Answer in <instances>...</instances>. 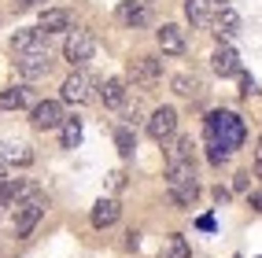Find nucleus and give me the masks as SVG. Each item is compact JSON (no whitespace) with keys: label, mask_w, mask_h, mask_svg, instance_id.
<instances>
[{"label":"nucleus","mask_w":262,"mask_h":258,"mask_svg":"<svg viewBox=\"0 0 262 258\" xmlns=\"http://www.w3.org/2000/svg\"><path fill=\"white\" fill-rule=\"evenodd\" d=\"M207 136H211V144L233 151L244 144V136H248V129H244V118L233 114V111H214L207 114Z\"/></svg>","instance_id":"f257e3e1"},{"label":"nucleus","mask_w":262,"mask_h":258,"mask_svg":"<svg viewBox=\"0 0 262 258\" xmlns=\"http://www.w3.org/2000/svg\"><path fill=\"white\" fill-rule=\"evenodd\" d=\"M11 206H15V214H11V221H15V236H30L33 225H37V221L45 218L48 199H45L41 192H26L23 199H15Z\"/></svg>","instance_id":"f03ea898"},{"label":"nucleus","mask_w":262,"mask_h":258,"mask_svg":"<svg viewBox=\"0 0 262 258\" xmlns=\"http://www.w3.org/2000/svg\"><path fill=\"white\" fill-rule=\"evenodd\" d=\"M93 52H96V37L89 30H71V37H67L63 44V56L71 66H81V63H89L93 59Z\"/></svg>","instance_id":"7ed1b4c3"},{"label":"nucleus","mask_w":262,"mask_h":258,"mask_svg":"<svg viewBox=\"0 0 262 258\" xmlns=\"http://www.w3.org/2000/svg\"><path fill=\"white\" fill-rule=\"evenodd\" d=\"M159 78H163V63H159V59H151V56H137V59H129V81H133V85L151 89Z\"/></svg>","instance_id":"20e7f679"},{"label":"nucleus","mask_w":262,"mask_h":258,"mask_svg":"<svg viewBox=\"0 0 262 258\" xmlns=\"http://www.w3.org/2000/svg\"><path fill=\"white\" fill-rule=\"evenodd\" d=\"M48 37H52V33H45L37 26H33V30H19L11 37V48L19 52V56H37V52H48Z\"/></svg>","instance_id":"39448f33"},{"label":"nucleus","mask_w":262,"mask_h":258,"mask_svg":"<svg viewBox=\"0 0 262 258\" xmlns=\"http://www.w3.org/2000/svg\"><path fill=\"white\" fill-rule=\"evenodd\" d=\"M173 133H178V111H173V107H159L148 118V136H151V140L163 144V140H170Z\"/></svg>","instance_id":"423d86ee"},{"label":"nucleus","mask_w":262,"mask_h":258,"mask_svg":"<svg viewBox=\"0 0 262 258\" xmlns=\"http://www.w3.org/2000/svg\"><path fill=\"white\" fill-rule=\"evenodd\" d=\"M89 89H93V81H89V74H81V71H74L71 78L63 81V100H67V103H85V100L93 96Z\"/></svg>","instance_id":"0eeeda50"},{"label":"nucleus","mask_w":262,"mask_h":258,"mask_svg":"<svg viewBox=\"0 0 262 258\" xmlns=\"http://www.w3.org/2000/svg\"><path fill=\"white\" fill-rule=\"evenodd\" d=\"M59 122H63V107L56 100H45V103L33 107V126H37V129H56Z\"/></svg>","instance_id":"6e6552de"},{"label":"nucleus","mask_w":262,"mask_h":258,"mask_svg":"<svg viewBox=\"0 0 262 258\" xmlns=\"http://www.w3.org/2000/svg\"><path fill=\"white\" fill-rule=\"evenodd\" d=\"M48 71H52L48 52H37V56H23V59H19V74H23V78H30V81L48 78Z\"/></svg>","instance_id":"1a4fd4ad"},{"label":"nucleus","mask_w":262,"mask_h":258,"mask_svg":"<svg viewBox=\"0 0 262 258\" xmlns=\"http://www.w3.org/2000/svg\"><path fill=\"white\" fill-rule=\"evenodd\" d=\"M159 48L166 52V56H181L185 52V33H181V26H173V22H166V26H159Z\"/></svg>","instance_id":"9d476101"},{"label":"nucleus","mask_w":262,"mask_h":258,"mask_svg":"<svg viewBox=\"0 0 262 258\" xmlns=\"http://www.w3.org/2000/svg\"><path fill=\"white\" fill-rule=\"evenodd\" d=\"M211 66H214V74H218V78H233V74H240V56H236L233 48H222V44H218Z\"/></svg>","instance_id":"9b49d317"},{"label":"nucleus","mask_w":262,"mask_h":258,"mask_svg":"<svg viewBox=\"0 0 262 258\" xmlns=\"http://www.w3.org/2000/svg\"><path fill=\"white\" fill-rule=\"evenodd\" d=\"M118 19L126 22V26H144L148 22V4L144 0H126V4H118Z\"/></svg>","instance_id":"f8f14e48"},{"label":"nucleus","mask_w":262,"mask_h":258,"mask_svg":"<svg viewBox=\"0 0 262 258\" xmlns=\"http://www.w3.org/2000/svg\"><path fill=\"white\" fill-rule=\"evenodd\" d=\"M37 30H45V33L71 30V11H63V8H48V11H41V22H37Z\"/></svg>","instance_id":"ddd939ff"},{"label":"nucleus","mask_w":262,"mask_h":258,"mask_svg":"<svg viewBox=\"0 0 262 258\" xmlns=\"http://www.w3.org/2000/svg\"><path fill=\"white\" fill-rule=\"evenodd\" d=\"M26 192H33V184L23 181V177H4V181H0V203H15V199H23Z\"/></svg>","instance_id":"4468645a"},{"label":"nucleus","mask_w":262,"mask_h":258,"mask_svg":"<svg viewBox=\"0 0 262 258\" xmlns=\"http://www.w3.org/2000/svg\"><path fill=\"white\" fill-rule=\"evenodd\" d=\"M115 221H118V203L115 199H100L93 206V225L96 229H107V225H115Z\"/></svg>","instance_id":"2eb2a0df"},{"label":"nucleus","mask_w":262,"mask_h":258,"mask_svg":"<svg viewBox=\"0 0 262 258\" xmlns=\"http://www.w3.org/2000/svg\"><path fill=\"white\" fill-rule=\"evenodd\" d=\"M192 162V136H173V144L166 148V166Z\"/></svg>","instance_id":"dca6fc26"},{"label":"nucleus","mask_w":262,"mask_h":258,"mask_svg":"<svg viewBox=\"0 0 262 258\" xmlns=\"http://www.w3.org/2000/svg\"><path fill=\"white\" fill-rule=\"evenodd\" d=\"M100 100L107 103V107H122V103H126V81H122V78H111V81H103V89H100Z\"/></svg>","instance_id":"f3484780"},{"label":"nucleus","mask_w":262,"mask_h":258,"mask_svg":"<svg viewBox=\"0 0 262 258\" xmlns=\"http://www.w3.org/2000/svg\"><path fill=\"white\" fill-rule=\"evenodd\" d=\"M214 33H218V41H225V37H233V33H236V26H240V15L229 8V4H225L222 11H218V19H214Z\"/></svg>","instance_id":"a211bd4d"},{"label":"nucleus","mask_w":262,"mask_h":258,"mask_svg":"<svg viewBox=\"0 0 262 258\" xmlns=\"http://www.w3.org/2000/svg\"><path fill=\"white\" fill-rule=\"evenodd\" d=\"M185 15L192 26H207L211 22V0H185Z\"/></svg>","instance_id":"6ab92c4d"},{"label":"nucleus","mask_w":262,"mask_h":258,"mask_svg":"<svg viewBox=\"0 0 262 258\" xmlns=\"http://www.w3.org/2000/svg\"><path fill=\"white\" fill-rule=\"evenodd\" d=\"M196 196H200V184L192 181V184H173L170 188V199L178 203V206H192L196 203Z\"/></svg>","instance_id":"aec40b11"},{"label":"nucleus","mask_w":262,"mask_h":258,"mask_svg":"<svg viewBox=\"0 0 262 258\" xmlns=\"http://www.w3.org/2000/svg\"><path fill=\"white\" fill-rule=\"evenodd\" d=\"M159 258H188V244H185V236H181V232L166 236V247L159 251Z\"/></svg>","instance_id":"412c9836"},{"label":"nucleus","mask_w":262,"mask_h":258,"mask_svg":"<svg viewBox=\"0 0 262 258\" xmlns=\"http://www.w3.org/2000/svg\"><path fill=\"white\" fill-rule=\"evenodd\" d=\"M173 92H178V96H188V100H196V96L203 92V85H200L196 78H188V74H178V78H173Z\"/></svg>","instance_id":"4be33fe9"},{"label":"nucleus","mask_w":262,"mask_h":258,"mask_svg":"<svg viewBox=\"0 0 262 258\" xmlns=\"http://www.w3.org/2000/svg\"><path fill=\"white\" fill-rule=\"evenodd\" d=\"M0 107L4 111H23L26 107V89H0Z\"/></svg>","instance_id":"5701e85b"},{"label":"nucleus","mask_w":262,"mask_h":258,"mask_svg":"<svg viewBox=\"0 0 262 258\" xmlns=\"http://www.w3.org/2000/svg\"><path fill=\"white\" fill-rule=\"evenodd\" d=\"M59 129H63V148H78L81 144V122L78 118H63Z\"/></svg>","instance_id":"b1692460"},{"label":"nucleus","mask_w":262,"mask_h":258,"mask_svg":"<svg viewBox=\"0 0 262 258\" xmlns=\"http://www.w3.org/2000/svg\"><path fill=\"white\" fill-rule=\"evenodd\" d=\"M115 148H118V155H122V159H129V155H133V148H137L133 133H129V129H118V133H115Z\"/></svg>","instance_id":"393cba45"},{"label":"nucleus","mask_w":262,"mask_h":258,"mask_svg":"<svg viewBox=\"0 0 262 258\" xmlns=\"http://www.w3.org/2000/svg\"><path fill=\"white\" fill-rule=\"evenodd\" d=\"M207 159H211L214 166H222L225 159H229V151H225V148H218V144H211V148H207Z\"/></svg>","instance_id":"a878e982"},{"label":"nucleus","mask_w":262,"mask_h":258,"mask_svg":"<svg viewBox=\"0 0 262 258\" xmlns=\"http://www.w3.org/2000/svg\"><path fill=\"white\" fill-rule=\"evenodd\" d=\"M240 92H244V96H255V92H258V89H255V78L244 74V71H240Z\"/></svg>","instance_id":"bb28decb"},{"label":"nucleus","mask_w":262,"mask_h":258,"mask_svg":"<svg viewBox=\"0 0 262 258\" xmlns=\"http://www.w3.org/2000/svg\"><path fill=\"white\" fill-rule=\"evenodd\" d=\"M8 159H15V162H23V166H26V162L33 159V155H30L26 148H19V151H15V148H11V151H8Z\"/></svg>","instance_id":"cd10ccee"},{"label":"nucleus","mask_w":262,"mask_h":258,"mask_svg":"<svg viewBox=\"0 0 262 258\" xmlns=\"http://www.w3.org/2000/svg\"><path fill=\"white\" fill-rule=\"evenodd\" d=\"M196 225H200V229H203V232H211V229H214V218H211V214H203V218H200V221H196Z\"/></svg>","instance_id":"c85d7f7f"},{"label":"nucleus","mask_w":262,"mask_h":258,"mask_svg":"<svg viewBox=\"0 0 262 258\" xmlns=\"http://www.w3.org/2000/svg\"><path fill=\"white\" fill-rule=\"evenodd\" d=\"M126 247H129V251H137V247H141V232H129V240H126Z\"/></svg>","instance_id":"c756f323"},{"label":"nucleus","mask_w":262,"mask_h":258,"mask_svg":"<svg viewBox=\"0 0 262 258\" xmlns=\"http://www.w3.org/2000/svg\"><path fill=\"white\" fill-rule=\"evenodd\" d=\"M33 4H41V0H15V8H19V11H26V8H33Z\"/></svg>","instance_id":"7c9ffc66"},{"label":"nucleus","mask_w":262,"mask_h":258,"mask_svg":"<svg viewBox=\"0 0 262 258\" xmlns=\"http://www.w3.org/2000/svg\"><path fill=\"white\" fill-rule=\"evenodd\" d=\"M4 177H8V162H4V159H0V181H4Z\"/></svg>","instance_id":"2f4dec72"},{"label":"nucleus","mask_w":262,"mask_h":258,"mask_svg":"<svg viewBox=\"0 0 262 258\" xmlns=\"http://www.w3.org/2000/svg\"><path fill=\"white\" fill-rule=\"evenodd\" d=\"M218 4H222V8H225V4H229V0H218Z\"/></svg>","instance_id":"473e14b6"}]
</instances>
